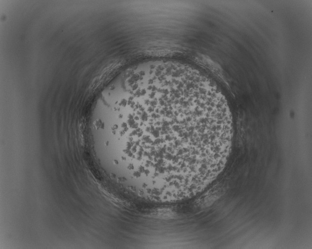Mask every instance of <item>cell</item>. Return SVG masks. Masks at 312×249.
Returning <instances> with one entry per match:
<instances>
[{"mask_svg": "<svg viewBox=\"0 0 312 249\" xmlns=\"http://www.w3.org/2000/svg\"><path fill=\"white\" fill-rule=\"evenodd\" d=\"M128 117L127 160L145 174L192 178L212 169L231 143L225 102L210 88L190 81L137 91Z\"/></svg>", "mask_w": 312, "mask_h": 249, "instance_id": "1", "label": "cell"}]
</instances>
